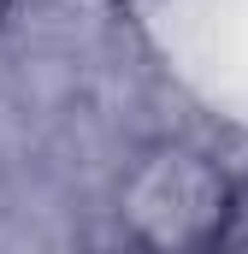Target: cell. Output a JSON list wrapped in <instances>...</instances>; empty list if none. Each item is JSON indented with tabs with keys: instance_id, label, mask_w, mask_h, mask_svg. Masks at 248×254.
I'll return each instance as SVG.
<instances>
[{
	"instance_id": "cell-2",
	"label": "cell",
	"mask_w": 248,
	"mask_h": 254,
	"mask_svg": "<svg viewBox=\"0 0 248 254\" xmlns=\"http://www.w3.org/2000/svg\"><path fill=\"white\" fill-rule=\"evenodd\" d=\"M18 12H24V0H0V36L18 24Z\"/></svg>"
},
{
	"instance_id": "cell-1",
	"label": "cell",
	"mask_w": 248,
	"mask_h": 254,
	"mask_svg": "<svg viewBox=\"0 0 248 254\" xmlns=\"http://www.w3.org/2000/svg\"><path fill=\"white\" fill-rule=\"evenodd\" d=\"M248 213L243 172L201 136L136 142L107 184L113 254H231Z\"/></svg>"
}]
</instances>
